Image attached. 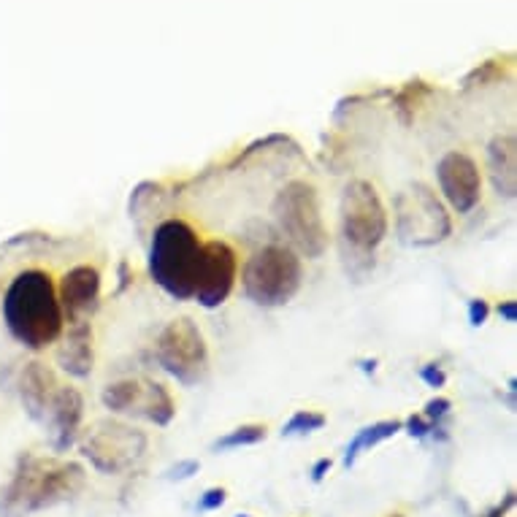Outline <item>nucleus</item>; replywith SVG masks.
<instances>
[{
    "instance_id": "nucleus-20",
    "label": "nucleus",
    "mask_w": 517,
    "mask_h": 517,
    "mask_svg": "<svg viewBox=\"0 0 517 517\" xmlns=\"http://www.w3.org/2000/svg\"><path fill=\"white\" fill-rule=\"evenodd\" d=\"M325 425V417L320 412H312V409H301L296 415L290 417L282 428V434L285 436H301V434H314V431H320Z\"/></svg>"
},
{
    "instance_id": "nucleus-28",
    "label": "nucleus",
    "mask_w": 517,
    "mask_h": 517,
    "mask_svg": "<svg viewBox=\"0 0 517 517\" xmlns=\"http://www.w3.org/2000/svg\"><path fill=\"white\" fill-rule=\"evenodd\" d=\"M499 314H501V320H507V323H515V320H517V304H515V301H504V304L499 306Z\"/></svg>"
},
{
    "instance_id": "nucleus-16",
    "label": "nucleus",
    "mask_w": 517,
    "mask_h": 517,
    "mask_svg": "<svg viewBox=\"0 0 517 517\" xmlns=\"http://www.w3.org/2000/svg\"><path fill=\"white\" fill-rule=\"evenodd\" d=\"M57 358L71 377H87L93 371V331L87 320L68 325V336Z\"/></svg>"
},
{
    "instance_id": "nucleus-13",
    "label": "nucleus",
    "mask_w": 517,
    "mask_h": 517,
    "mask_svg": "<svg viewBox=\"0 0 517 517\" xmlns=\"http://www.w3.org/2000/svg\"><path fill=\"white\" fill-rule=\"evenodd\" d=\"M82 417V393L76 388H68V385H60L55 401H52V407L47 412V420H44L49 425V431H52V444H55L57 453H63V450H68L74 444L76 431L82 425Z\"/></svg>"
},
{
    "instance_id": "nucleus-3",
    "label": "nucleus",
    "mask_w": 517,
    "mask_h": 517,
    "mask_svg": "<svg viewBox=\"0 0 517 517\" xmlns=\"http://www.w3.org/2000/svg\"><path fill=\"white\" fill-rule=\"evenodd\" d=\"M201 252L204 244L185 220L160 222L149 247V274L155 285L163 287L176 301H190L195 296Z\"/></svg>"
},
{
    "instance_id": "nucleus-19",
    "label": "nucleus",
    "mask_w": 517,
    "mask_h": 517,
    "mask_svg": "<svg viewBox=\"0 0 517 517\" xmlns=\"http://www.w3.org/2000/svg\"><path fill=\"white\" fill-rule=\"evenodd\" d=\"M266 439V428L263 425H241L228 436H222L220 442L214 444L217 450H236V447H250Z\"/></svg>"
},
{
    "instance_id": "nucleus-24",
    "label": "nucleus",
    "mask_w": 517,
    "mask_h": 517,
    "mask_svg": "<svg viewBox=\"0 0 517 517\" xmlns=\"http://www.w3.org/2000/svg\"><path fill=\"white\" fill-rule=\"evenodd\" d=\"M420 379H423L425 385H431V388H444V382H447L444 371L439 369L436 363H431V366H423V369H420Z\"/></svg>"
},
{
    "instance_id": "nucleus-6",
    "label": "nucleus",
    "mask_w": 517,
    "mask_h": 517,
    "mask_svg": "<svg viewBox=\"0 0 517 517\" xmlns=\"http://www.w3.org/2000/svg\"><path fill=\"white\" fill-rule=\"evenodd\" d=\"M398 239L409 247H431L453 233V220L428 185H412L396 198Z\"/></svg>"
},
{
    "instance_id": "nucleus-15",
    "label": "nucleus",
    "mask_w": 517,
    "mask_h": 517,
    "mask_svg": "<svg viewBox=\"0 0 517 517\" xmlns=\"http://www.w3.org/2000/svg\"><path fill=\"white\" fill-rule=\"evenodd\" d=\"M488 171L496 193L515 198L517 193V141L512 133L496 136L488 147Z\"/></svg>"
},
{
    "instance_id": "nucleus-4",
    "label": "nucleus",
    "mask_w": 517,
    "mask_h": 517,
    "mask_svg": "<svg viewBox=\"0 0 517 517\" xmlns=\"http://www.w3.org/2000/svg\"><path fill=\"white\" fill-rule=\"evenodd\" d=\"M304 282V266L301 258L290 247L268 244L247 260L241 285L250 301L258 306L274 309L293 301Z\"/></svg>"
},
{
    "instance_id": "nucleus-22",
    "label": "nucleus",
    "mask_w": 517,
    "mask_h": 517,
    "mask_svg": "<svg viewBox=\"0 0 517 517\" xmlns=\"http://www.w3.org/2000/svg\"><path fill=\"white\" fill-rule=\"evenodd\" d=\"M450 407H453V404H450L447 398H434V401H428V404H425L423 417L428 420V423L436 425L444 415H447V412H450Z\"/></svg>"
},
{
    "instance_id": "nucleus-29",
    "label": "nucleus",
    "mask_w": 517,
    "mask_h": 517,
    "mask_svg": "<svg viewBox=\"0 0 517 517\" xmlns=\"http://www.w3.org/2000/svg\"><path fill=\"white\" fill-rule=\"evenodd\" d=\"M328 471H331V461H328V458H323V461H317L312 466V480L320 482L325 477V474H328Z\"/></svg>"
},
{
    "instance_id": "nucleus-9",
    "label": "nucleus",
    "mask_w": 517,
    "mask_h": 517,
    "mask_svg": "<svg viewBox=\"0 0 517 517\" xmlns=\"http://www.w3.org/2000/svg\"><path fill=\"white\" fill-rule=\"evenodd\" d=\"M147 450V436L120 423L95 425L82 444V453L103 474H120Z\"/></svg>"
},
{
    "instance_id": "nucleus-1",
    "label": "nucleus",
    "mask_w": 517,
    "mask_h": 517,
    "mask_svg": "<svg viewBox=\"0 0 517 517\" xmlns=\"http://www.w3.org/2000/svg\"><path fill=\"white\" fill-rule=\"evenodd\" d=\"M3 323L25 350H47L63 336V309L47 271L28 268L11 279L3 293Z\"/></svg>"
},
{
    "instance_id": "nucleus-14",
    "label": "nucleus",
    "mask_w": 517,
    "mask_h": 517,
    "mask_svg": "<svg viewBox=\"0 0 517 517\" xmlns=\"http://www.w3.org/2000/svg\"><path fill=\"white\" fill-rule=\"evenodd\" d=\"M60 382H57L55 371L44 366V363H28V369L22 371V382H19V393H22V404L28 409L33 420H47V412L55 401Z\"/></svg>"
},
{
    "instance_id": "nucleus-10",
    "label": "nucleus",
    "mask_w": 517,
    "mask_h": 517,
    "mask_svg": "<svg viewBox=\"0 0 517 517\" xmlns=\"http://www.w3.org/2000/svg\"><path fill=\"white\" fill-rule=\"evenodd\" d=\"M236 274H239V260H236V250L231 244L220 239L206 241L193 298H198V304L204 309H217L233 293Z\"/></svg>"
},
{
    "instance_id": "nucleus-5",
    "label": "nucleus",
    "mask_w": 517,
    "mask_h": 517,
    "mask_svg": "<svg viewBox=\"0 0 517 517\" xmlns=\"http://www.w3.org/2000/svg\"><path fill=\"white\" fill-rule=\"evenodd\" d=\"M274 214H277L279 228L306 258H320L328 250V231L320 214V198L312 185L290 182L282 187L274 201Z\"/></svg>"
},
{
    "instance_id": "nucleus-23",
    "label": "nucleus",
    "mask_w": 517,
    "mask_h": 517,
    "mask_svg": "<svg viewBox=\"0 0 517 517\" xmlns=\"http://www.w3.org/2000/svg\"><path fill=\"white\" fill-rule=\"evenodd\" d=\"M488 314H490V306L485 298H474L469 304V323L474 325V328H480L485 320H488Z\"/></svg>"
},
{
    "instance_id": "nucleus-30",
    "label": "nucleus",
    "mask_w": 517,
    "mask_h": 517,
    "mask_svg": "<svg viewBox=\"0 0 517 517\" xmlns=\"http://www.w3.org/2000/svg\"><path fill=\"white\" fill-rule=\"evenodd\" d=\"M236 517H250V515H236Z\"/></svg>"
},
{
    "instance_id": "nucleus-25",
    "label": "nucleus",
    "mask_w": 517,
    "mask_h": 517,
    "mask_svg": "<svg viewBox=\"0 0 517 517\" xmlns=\"http://www.w3.org/2000/svg\"><path fill=\"white\" fill-rule=\"evenodd\" d=\"M434 428H436V425L428 423V420H425L423 415H415V417H409V420H407L409 436H417V439L428 434V431H434Z\"/></svg>"
},
{
    "instance_id": "nucleus-2",
    "label": "nucleus",
    "mask_w": 517,
    "mask_h": 517,
    "mask_svg": "<svg viewBox=\"0 0 517 517\" xmlns=\"http://www.w3.org/2000/svg\"><path fill=\"white\" fill-rule=\"evenodd\" d=\"M84 488V471L71 461L57 458H22L14 477L0 493V512L6 515H30L38 509L55 507L60 501L74 499Z\"/></svg>"
},
{
    "instance_id": "nucleus-11",
    "label": "nucleus",
    "mask_w": 517,
    "mask_h": 517,
    "mask_svg": "<svg viewBox=\"0 0 517 517\" xmlns=\"http://www.w3.org/2000/svg\"><path fill=\"white\" fill-rule=\"evenodd\" d=\"M436 182L444 201L458 214H469L482 198V176L466 152H447L436 166Z\"/></svg>"
},
{
    "instance_id": "nucleus-18",
    "label": "nucleus",
    "mask_w": 517,
    "mask_h": 517,
    "mask_svg": "<svg viewBox=\"0 0 517 517\" xmlns=\"http://www.w3.org/2000/svg\"><path fill=\"white\" fill-rule=\"evenodd\" d=\"M401 431V423L398 420H382V423H374L369 428H363L358 431V436L352 439L350 447H347V453H344V466H352V463L358 461V455L363 450H371V447H377L379 442H385L390 436H396Z\"/></svg>"
},
{
    "instance_id": "nucleus-12",
    "label": "nucleus",
    "mask_w": 517,
    "mask_h": 517,
    "mask_svg": "<svg viewBox=\"0 0 517 517\" xmlns=\"http://www.w3.org/2000/svg\"><path fill=\"white\" fill-rule=\"evenodd\" d=\"M60 309L68 323H82L98 309L101 298V274L93 266H76L63 277L57 287Z\"/></svg>"
},
{
    "instance_id": "nucleus-8",
    "label": "nucleus",
    "mask_w": 517,
    "mask_h": 517,
    "mask_svg": "<svg viewBox=\"0 0 517 517\" xmlns=\"http://www.w3.org/2000/svg\"><path fill=\"white\" fill-rule=\"evenodd\" d=\"M342 231L358 252H374L388 236V212L377 187L355 179L342 195Z\"/></svg>"
},
{
    "instance_id": "nucleus-27",
    "label": "nucleus",
    "mask_w": 517,
    "mask_h": 517,
    "mask_svg": "<svg viewBox=\"0 0 517 517\" xmlns=\"http://www.w3.org/2000/svg\"><path fill=\"white\" fill-rule=\"evenodd\" d=\"M512 504H515V493H507V499H504V504H499V507H493L488 512V515L482 517H504L512 509Z\"/></svg>"
},
{
    "instance_id": "nucleus-21",
    "label": "nucleus",
    "mask_w": 517,
    "mask_h": 517,
    "mask_svg": "<svg viewBox=\"0 0 517 517\" xmlns=\"http://www.w3.org/2000/svg\"><path fill=\"white\" fill-rule=\"evenodd\" d=\"M225 499H228L225 488H209L204 496H201V501H198V509H201V512H214V509H220L222 504H225Z\"/></svg>"
},
{
    "instance_id": "nucleus-26",
    "label": "nucleus",
    "mask_w": 517,
    "mask_h": 517,
    "mask_svg": "<svg viewBox=\"0 0 517 517\" xmlns=\"http://www.w3.org/2000/svg\"><path fill=\"white\" fill-rule=\"evenodd\" d=\"M195 471H198V461H185L168 471V477H171V480H187V477H193Z\"/></svg>"
},
{
    "instance_id": "nucleus-17",
    "label": "nucleus",
    "mask_w": 517,
    "mask_h": 517,
    "mask_svg": "<svg viewBox=\"0 0 517 517\" xmlns=\"http://www.w3.org/2000/svg\"><path fill=\"white\" fill-rule=\"evenodd\" d=\"M149 401H152V382H141V379H122L103 390V404L111 412L120 415H139L147 417Z\"/></svg>"
},
{
    "instance_id": "nucleus-7",
    "label": "nucleus",
    "mask_w": 517,
    "mask_h": 517,
    "mask_svg": "<svg viewBox=\"0 0 517 517\" xmlns=\"http://www.w3.org/2000/svg\"><path fill=\"white\" fill-rule=\"evenodd\" d=\"M157 363L182 385H198L209 371L204 333L190 317H179L160 331L155 344Z\"/></svg>"
},
{
    "instance_id": "nucleus-31",
    "label": "nucleus",
    "mask_w": 517,
    "mask_h": 517,
    "mask_svg": "<svg viewBox=\"0 0 517 517\" xmlns=\"http://www.w3.org/2000/svg\"><path fill=\"white\" fill-rule=\"evenodd\" d=\"M393 517H401V515H393Z\"/></svg>"
}]
</instances>
